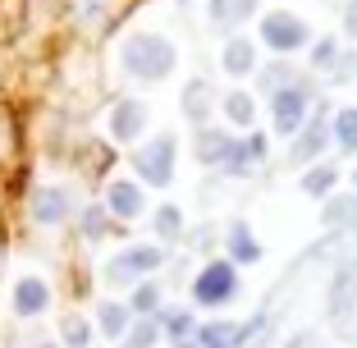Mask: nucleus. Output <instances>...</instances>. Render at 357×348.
<instances>
[{"instance_id":"cd10ccee","label":"nucleus","mask_w":357,"mask_h":348,"mask_svg":"<svg viewBox=\"0 0 357 348\" xmlns=\"http://www.w3.org/2000/svg\"><path fill=\"white\" fill-rule=\"evenodd\" d=\"M257 83H261V92H284V87H294L298 78H294V64H271V69H261V74H257Z\"/></svg>"},{"instance_id":"72a5a7b5","label":"nucleus","mask_w":357,"mask_h":348,"mask_svg":"<svg viewBox=\"0 0 357 348\" xmlns=\"http://www.w3.org/2000/svg\"><path fill=\"white\" fill-rule=\"evenodd\" d=\"M353 192H357V174H353Z\"/></svg>"},{"instance_id":"6ab92c4d","label":"nucleus","mask_w":357,"mask_h":348,"mask_svg":"<svg viewBox=\"0 0 357 348\" xmlns=\"http://www.w3.org/2000/svg\"><path fill=\"white\" fill-rule=\"evenodd\" d=\"M229 262L234 266H257L261 262V243L252 239V229H248V225H229Z\"/></svg>"},{"instance_id":"a878e982","label":"nucleus","mask_w":357,"mask_h":348,"mask_svg":"<svg viewBox=\"0 0 357 348\" xmlns=\"http://www.w3.org/2000/svg\"><path fill=\"white\" fill-rule=\"evenodd\" d=\"M156 344H160V321L142 317V326H128V335H124L119 348H156Z\"/></svg>"},{"instance_id":"1a4fd4ad","label":"nucleus","mask_w":357,"mask_h":348,"mask_svg":"<svg viewBox=\"0 0 357 348\" xmlns=\"http://www.w3.org/2000/svg\"><path fill=\"white\" fill-rule=\"evenodd\" d=\"M142 206H147V197H142V183L115 179L110 188H105V211L119 215V220H137V215H142Z\"/></svg>"},{"instance_id":"f03ea898","label":"nucleus","mask_w":357,"mask_h":348,"mask_svg":"<svg viewBox=\"0 0 357 348\" xmlns=\"http://www.w3.org/2000/svg\"><path fill=\"white\" fill-rule=\"evenodd\" d=\"M160 262H165V252H160L156 243H133V248H124L119 257H110L105 262V285H142L151 271H160Z\"/></svg>"},{"instance_id":"9d476101","label":"nucleus","mask_w":357,"mask_h":348,"mask_svg":"<svg viewBox=\"0 0 357 348\" xmlns=\"http://www.w3.org/2000/svg\"><path fill=\"white\" fill-rule=\"evenodd\" d=\"M142 128H147V106H142V101H119V106L110 110V137H115V142H137Z\"/></svg>"},{"instance_id":"9b49d317","label":"nucleus","mask_w":357,"mask_h":348,"mask_svg":"<svg viewBox=\"0 0 357 348\" xmlns=\"http://www.w3.org/2000/svg\"><path fill=\"white\" fill-rule=\"evenodd\" d=\"M46 307H51V285L37 280V275H23L19 285H14V312L28 321V317H42Z\"/></svg>"},{"instance_id":"393cba45","label":"nucleus","mask_w":357,"mask_h":348,"mask_svg":"<svg viewBox=\"0 0 357 348\" xmlns=\"http://www.w3.org/2000/svg\"><path fill=\"white\" fill-rule=\"evenodd\" d=\"M128 312H133V317H156V312H160V289L151 285V280L133 285V298H128Z\"/></svg>"},{"instance_id":"4468645a","label":"nucleus","mask_w":357,"mask_h":348,"mask_svg":"<svg viewBox=\"0 0 357 348\" xmlns=\"http://www.w3.org/2000/svg\"><path fill=\"white\" fill-rule=\"evenodd\" d=\"M220 64H225V74H229V78L257 74V46H252V37H229L225 51H220Z\"/></svg>"},{"instance_id":"dca6fc26","label":"nucleus","mask_w":357,"mask_h":348,"mask_svg":"<svg viewBox=\"0 0 357 348\" xmlns=\"http://www.w3.org/2000/svg\"><path fill=\"white\" fill-rule=\"evenodd\" d=\"M192 344L197 348H243V326L238 321H206V326H197V335H192Z\"/></svg>"},{"instance_id":"b1692460","label":"nucleus","mask_w":357,"mask_h":348,"mask_svg":"<svg viewBox=\"0 0 357 348\" xmlns=\"http://www.w3.org/2000/svg\"><path fill=\"white\" fill-rule=\"evenodd\" d=\"M160 326H165L160 335H169L174 344H188V339L197 335V321H192L188 307H178V312H165V317H160Z\"/></svg>"},{"instance_id":"aec40b11","label":"nucleus","mask_w":357,"mask_h":348,"mask_svg":"<svg viewBox=\"0 0 357 348\" xmlns=\"http://www.w3.org/2000/svg\"><path fill=\"white\" fill-rule=\"evenodd\" d=\"M220 106H225V119H229L234 128H248V133H252V124H257V96L252 92H238V87H234Z\"/></svg>"},{"instance_id":"423d86ee","label":"nucleus","mask_w":357,"mask_h":348,"mask_svg":"<svg viewBox=\"0 0 357 348\" xmlns=\"http://www.w3.org/2000/svg\"><path fill=\"white\" fill-rule=\"evenodd\" d=\"M261 42L271 46L275 55H294L312 42V28H307L298 14H266L261 19Z\"/></svg>"},{"instance_id":"ddd939ff","label":"nucleus","mask_w":357,"mask_h":348,"mask_svg":"<svg viewBox=\"0 0 357 348\" xmlns=\"http://www.w3.org/2000/svg\"><path fill=\"white\" fill-rule=\"evenodd\" d=\"M257 14V0H211L206 5V19L211 28H220V32H234L243 28V23Z\"/></svg>"},{"instance_id":"2f4dec72","label":"nucleus","mask_w":357,"mask_h":348,"mask_svg":"<svg viewBox=\"0 0 357 348\" xmlns=\"http://www.w3.org/2000/svg\"><path fill=\"white\" fill-rule=\"evenodd\" d=\"M344 32L357 42V0H348V10H344Z\"/></svg>"},{"instance_id":"2eb2a0df","label":"nucleus","mask_w":357,"mask_h":348,"mask_svg":"<svg viewBox=\"0 0 357 348\" xmlns=\"http://www.w3.org/2000/svg\"><path fill=\"white\" fill-rule=\"evenodd\" d=\"M234 142H238L234 133L202 124L197 128V160H202V165H225V160H229V151H234Z\"/></svg>"},{"instance_id":"412c9836","label":"nucleus","mask_w":357,"mask_h":348,"mask_svg":"<svg viewBox=\"0 0 357 348\" xmlns=\"http://www.w3.org/2000/svg\"><path fill=\"white\" fill-rule=\"evenodd\" d=\"M335 183H339V169L330 165V160H316V165L303 174V192L307 197H321V202L335 192Z\"/></svg>"},{"instance_id":"6e6552de","label":"nucleus","mask_w":357,"mask_h":348,"mask_svg":"<svg viewBox=\"0 0 357 348\" xmlns=\"http://www.w3.org/2000/svg\"><path fill=\"white\" fill-rule=\"evenodd\" d=\"M357 307V257H348L344 266L335 271V280H330V298H326V312L335 326H344L348 317H353Z\"/></svg>"},{"instance_id":"c756f323","label":"nucleus","mask_w":357,"mask_h":348,"mask_svg":"<svg viewBox=\"0 0 357 348\" xmlns=\"http://www.w3.org/2000/svg\"><path fill=\"white\" fill-rule=\"evenodd\" d=\"M60 339H64L69 348H87V344H92V330H87V321H83V317H64Z\"/></svg>"},{"instance_id":"f3484780","label":"nucleus","mask_w":357,"mask_h":348,"mask_svg":"<svg viewBox=\"0 0 357 348\" xmlns=\"http://www.w3.org/2000/svg\"><path fill=\"white\" fill-rule=\"evenodd\" d=\"M69 215V192L64 188H37L32 192V220L37 225H60Z\"/></svg>"},{"instance_id":"20e7f679","label":"nucleus","mask_w":357,"mask_h":348,"mask_svg":"<svg viewBox=\"0 0 357 348\" xmlns=\"http://www.w3.org/2000/svg\"><path fill=\"white\" fill-rule=\"evenodd\" d=\"M192 298H197V307H225L238 298V271H234V262H206L197 271V280H192Z\"/></svg>"},{"instance_id":"0eeeda50","label":"nucleus","mask_w":357,"mask_h":348,"mask_svg":"<svg viewBox=\"0 0 357 348\" xmlns=\"http://www.w3.org/2000/svg\"><path fill=\"white\" fill-rule=\"evenodd\" d=\"M326 142H330V119H326V106H321V110H316V115L294 133V142H289V165H312V160H321Z\"/></svg>"},{"instance_id":"a211bd4d","label":"nucleus","mask_w":357,"mask_h":348,"mask_svg":"<svg viewBox=\"0 0 357 348\" xmlns=\"http://www.w3.org/2000/svg\"><path fill=\"white\" fill-rule=\"evenodd\" d=\"M321 225H326V229H353V225H357V192H353V197L330 192L326 206H321Z\"/></svg>"},{"instance_id":"7ed1b4c3","label":"nucleus","mask_w":357,"mask_h":348,"mask_svg":"<svg viewBox=\"0 0 357 348\" xmlns=\"http://www.w3.org/2000/svg\"><path fill=\"white\" fill-rule=\"evenodd\" d=\"M174 133H156L151 142H142V147L133 151V169L137 179L147 183V188H169V179H174Z\"/></svg>"},{"instance_id":"bb28decb","label":"nucleus","mask_w":357,"mask_h":348,"mask_svg":"<svg viewBox=\"0 0 357 348\" xmlns=\"http://www.w3.org/2000/svg\"><path fill=\"white\" fill-rule=\"evenodd\" d=\"M206 96H211L206 83H188V87H183V115H188L197 128L206 124Z\"/></svg>"},{"instance_id":"c85d7f7f","label":"nucleus","mask_w":357,"mask_h":348,"mask_svg":"<svg viewBox=\"0 0 357 348\" xmlns=\"http://www.w3.org/2000/svg\"><path fill=\"white\" fill-rule=\"evenodd\" d=\"M105 234H110V215H105V206H87V211H83V239L101 243Z\"/></svg>"},{"instance_id":"5701e85b","label":"nucleus","mask_w":357,"mask_h":348,"mask_svg":"<svg viewBox=\"0 0 357 348\" xmlns=\"http://www.w3.org/2000/svg\"><path fill=\"white\" fill-rule=\"evenodd\" d=\"M330 137L339 142V151L357 156V106H344V110H339L335 124H330Z\"/></svg>"},{"instance_id":"f8f14e48","label":"nucleus","mask_w":357,"mask_h":348,"mask_svg":"<svg viewBox=\"0 0 357 348\" xmlns=\"http://www.w3.org/2000/svg\"><path fill=\"white\" fill-rule=\"evenodd\" d=\"M266 160V133H248V137H238V142H234V151H229V160H225V169H229V174H252L257 165H261Z\"/></svg>"},{"instance_id":"39448f33","label":"nucleus","mask_w":357,"mask_h":348,"mask_svg":"<svg viewBox=\"0 0 357 348\" xmlns=\"http://www.w3.org/2000/svg\"><path fill=\"white\" fill-rule=\"evenodd\" d=\"M307 106H312V87L307 83H294L284 92L271 96V119H275V133L280 137H294L298 128L307 124Z\"/></svg>"},{"instance_id":"4be33fe9","label":"nucleus","mask_w":357,"mask_h":348,"mask_svg":"<svg viewBox=\"0 0 357 348\" xmlns=\"http://www.w3.org/2000/svg\"><path fill=\"white\" fill-rule=\"evenodd\" d=\"M128 303H101L96 307V326H101V335L105 339H124L128 335Z\"/></svg>"},{"instance_id":"f257e3e1","label":"nucleus","mask_w":357,"mask_h":348,"mask_svg":"<svg viewBox=\"0 0 357 348\" xmlns=\"http://www.w3.org/2000/svg\"><path fill=\"white\" fill-rule=\"evenodd\" d=\"M178 64V51L169 37L160 32H133L124 46H119V69H124L133 83H165Z\"/></svg>"},{"instance_id":"7c9ffc66","label":"nucleus","mask_w":357,"mask_h":348,"mask_svg":"<svg viewBox=\"0 0 357 348\" xmlns=\"http://www.w3.org/2000/svg\"><path fill=\"white\" fill-rule=\"evenodd\" d=\"M156 234L160 239H178V234H183V211H178V206H160L156 211Z\"/></svg>"},{"instance_id":"473e14b6","label":"nucleus","mask_w":357,"mask_h":348,"mask_svg":"<svg viewBox=\"0 0 357 348\" xmlns=\"http://www.w3.org/2000/svg\"><path fill=\"white\" fill-rule=\"evenodd\" d=\"M37 348H55V344H37Z\"/></svg>"}]
</instances>
